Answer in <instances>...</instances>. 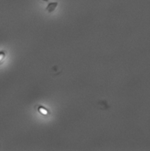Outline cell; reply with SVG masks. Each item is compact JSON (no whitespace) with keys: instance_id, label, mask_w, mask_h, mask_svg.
Wrapping results in <instances>:
<instances>
[{"instance_id":"6da1fadb","label":"cell","mask_w":150,"mask_h":151,"mask_svg":"<svg viewBox=\"0 0 150 151\" xmlns=\"http://www.w3.org/2000/svg\"><path fill=\"white\" fill-rule=\"evenodd\" d=\"M58 5V2H50L47 5L45 9L48 13H52L56 9Z\"/></svg>"},{"instance_id":"7a4b0ae2","label":"cell","mask_w":150,"mask_h":151,"mask_svg":"<svg viewBox=\"0 0 150 151\" xmlns=\"http://www.w3.org/2000/svg\"><path fill=\"white\" fill-rule=\"evenodd\" d=\"M37 111L40 114H41L43 116H48L50 114L49 110L47 108H46L45 107H44V106H42V105H38V106Z\"/></svg>"},{"instance_id":"3957f363","label":"cell","mask_w":150,"mask_h":151,"mask_svg":"<svg viewBox=\"0 0 150 151\" xmlns=\"http://www.w3.org/2000/svg\"><path fill=\"white\" fill-rule=\"evenodd\" d=\"M6 55V52L4 50L0 51V65L4 62Z\"/></svg>"},{"instance_id":"277c9868","label":"cell","mask_w":150,"mask_h":151,"mask_svg":"<svg viewBox=\"0 0 150 151\" xmlns=\"http://www.w3.org/2000/svg\"><path fill=\"white\" fill-rule=\"evenodd\" d=\"M42 1H43L44 2H48L49 1V0H42Z\"/></svg>"}]
</instances>
